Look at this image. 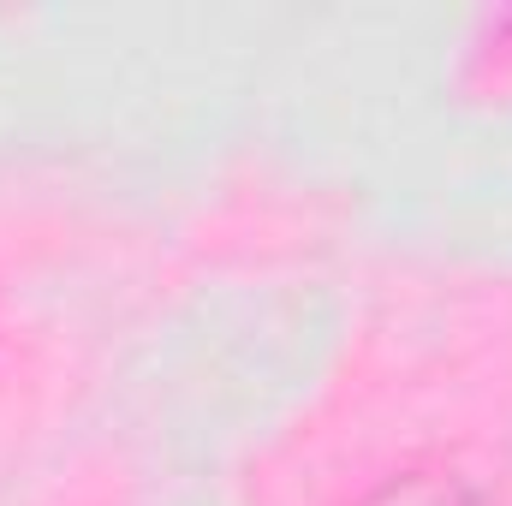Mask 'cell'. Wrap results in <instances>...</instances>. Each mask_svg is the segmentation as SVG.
Returning a JSON list of instances; mask_svg holds the SVG:
<instances>
[{
	"mask_svg": "<svg viewBox=\"0 0 512 506\" xmlns=\"http://www.w3.org/2000/svg\"><path fill=\"white\" fill-rule=\"evenodd\" d=\"M346 506H512L507 483L459 447H411L364 477Z\"/></svg>",
	"mask_w": 512,
	"mask_h": 506,
	"instance_id": "6da1fadb",
	"label": "cell"
}]
</instances>
